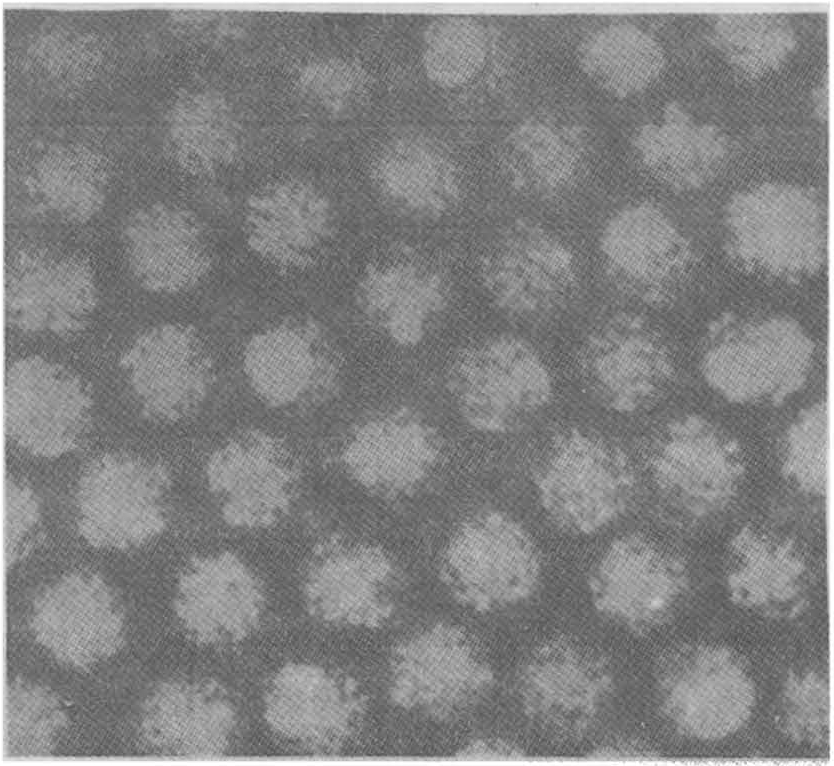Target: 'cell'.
<instances>
[{
	"label": "cell",
	"mask_w": 834,
	"mask_h": 766,
	"mask_svg": "<svg viewBox=\"0 0 834 766\" xmlns=\"http://www.w3.org/2000/svg\"><path fill=\"white\" fill-rule=\"evenodd\" d=\"M401 583L397 565L381 548L333 542L315 553L302 592L308 613L320 623L375 629L396 611Z\"/></svg>",
	"instance_id": "cell-16"
},
{
	"label": "cell",
	"mask_w": 834,
	"mask_h": 766,
	"mask_svg": "<svg viewBox=\"0 0 834 766\" xmlns=\"http://www.w3.org/2000/svg\"><path fill=\"white\" fill-rule=\"evenodd\" d=\"M367 697L350 675L325 665L290 662L271 679L264 717L283 738L319 754L337 752L360 731Z\"/></svg>",
	"instance_id": "cell-12"
},
{
	"label": "cell",
	"mask_w": 834,
	"mask_h": 766,
	"mask_svg": "<svg viewBox=\"0 0 834 766\" xmlns=\"http://www.w3.org/2000/svg\"><path fill=\"white\" fill-rule=\"evenodd\" d=\"M683 560L641 535L613 542L592 568L589 593L596 610L635 634L664 624L688 589Z\"/></svg>",
	"instance_id": "cell-13"
},
{
	"label": "cell",
	"mask_w": 834,
	"mask_h": 766,
	"mask_svg": "<svg viewBox=\"0 0 834 766\" xmlns=\"http://www.w3.org/2000/svg\"><path fill=\"white\" fill-rule=\"evenodd\" d=\"M578 362L593 395L620 413L654 404L675 373L662 337L645 320L630 314L615 315L594 328L580 348Z\"/></svg>",
	"instance_id": "cell-17"
},
{
	"label": "cell",
	"mask_w": 834,
	"mask_h": 766,
	"mask_svg": "<svg viewBox=\"0 0 834 766\" xmlns=\"http://www.w3.org/2000/svg\"><path fill=\"white\" fill-rule=\"evenodd\" d=\"M535 483L540 503L555 525L588 535L625 512L635 478L629 460L615 444L575 429L554 440Z\"/></svg>",
	"instance_id": "cell-8"
},
{
	"label": "cell",
	"mask_w": 834,
	"mask_h": 766,
	"mask_svg": "<svg viewBox=\"0 0 834 766\" xmlns=\"http://www.w3.org/2000/svg\"><path fill=\"white\" fill-rule=\"evenodd\" d=\"M164 136L171 155L200 172L229 165L243 145V127L232 102L208 87L186 90L174 99Z\"/></svg>",
	"instance_id": "cell-33"
},
{
	"label": "cell",
	"mask_w": 834,
	"mask_h": 766,
	"mask_svg": "<svg viewBox=\"0 0 834 766\" xmlns=\"http://www.w3.org/2000/svg\"><path fill=\"white\" fill-rule=\"evenodd\" d=\"M448 388L463 419L487 433L517 430L550 402V372L523 338L499 334L461 351L448 373Z\"/></svg>",
	"instance_id": "cell-4"
},
{
	"label": "cell",
	"mask_w": 834,
	"mask_h": 766,
	"mask_svg": "<svg viewBox=\"0 0 834 766\" xmlns=\"http://www.w3.org/2000/svg\"><path fill=\"white\" fill-rule=\"evenodd\" d=\"M35 639L57 660L89 669L115 654L124 641V616L114 593L97 574L76 571L46 586L30 615Z\"/></svg>",
	"instance_id": "cell-18"
},
{
	"label": "cell",
	"mask_w": 834,
	"mask_h": 766,
	"mask_svg": "<svg viewBox=\"0 0 834 766\" xmlns=\"http://www.w3.org/2000/svg\"><path fill=\"white\" fill-rule=\"evenodd\" d=\"M334 204L317 185L300 178L273 181L256 191L244 211L250 249L271 265L305 268L324 252L336 230Z\"/></svg>",
	"instance_id": "cell-22"
},
{
	"label": "cell",
	"mask_w": 834,
	"mask_h": 766,
	"mask_svg": "<svg viewBox=\"0 0 834 766\" xmlns=\"http://www.w3.org/2000/svg\"><path fill=\"white\" fill-rule=\"evenodd\" d=\"M370 180L393 213L412 221L448 215L462 196V179L450 155L432 138L402 132L377 151Z\"/></svg>",
	"instance_id": "cell-29"
},
{
	"label": "cell",
	"mask_w": 834,
	"mask_h": 766,
	"mask_svg": "<svg viewBox=\"0 0 834 766\" xmlns=\"http://www.w3.org/2000/svg\"><path fill=\"white\" fill-rule=\"evenodd\" d=\"M499 165L517 191L548 199L567 192L585 159L581 132L568 124L534 118L516 125L503 140Z\"/></svg>",
	"instance_id": "cell-32"
},
{
	"label": "cell",
	"mask_w": 834,
	"mask_h": 766,
	"mask_svg": "<svg viewBox=\"0 0 834 766\" xmlns=\"http://www.w3.org/2000/svg\"><path fill=\"white\" fill-rule=\"evenodd\" d=\"M577 57L587 77L617 97L642 92L665 66L664 51L655 38L628 23L592 32L579 46Z\"/></svg>",
	"instance_id": "cell-34"
},
{
	"label": "cell",
	"mask_w": 834,
	"mask_h": 766,
	"mask_svg": "<svg viewBox=\"0 0 834 766\" xmlns=\"http://www.w3.org/2000/svg\"><path fill=\"white\" fill-rule=\"evenodd\" d=\"M608 661L570 637L541 643L522 663L516 689L524 714L545 732L576 739L593 725L613 689Z\"/></svg>",
	"instance_id": "cell-11"
},
{
	"label": "cell",
	"mask_w": 834,
	"mask_h": 766,
	"mask_svg": "<svg viewBox=\"0 0 834 766\" xmlns=\"http://www.w3.org/2000/svg\"><path fill=\"white\" fill-rule=\"evenodd\" d=\"M663 119L638 130L633 139L637 158L660 183L678 190L699 188L722 169L729 154L722 131L695 122L677 103L665 107Z\"/></svg>",
	"instance_id": "cell-31"
},
{
	"label": "cell",
	"mask_w": 834,
	"mask_h": 766,
	"mask_svg": "<svg viewBox=\"0 0 834 766\" xmlns=\"http://www.w3.org/2000/svg\"><path fill=\"white\" fill-rule=\"evenodd\" d=\"M129 388L143 413L177 421L197 410L213 384V367L198 333L179 323L142 332L121 358Z\"/></svg>",
	"instance_id": "cell-19"
},
{
	"label": "cell",
	"mask_w": 834,
	"mask_h": 766,
	"mask_svg": "<svg viewBox=\"0 0 834 766\" xmlns=\"http://www.w3.org/2000/svg\"><path fill=\"white\" fill-rule=\"evenodd\" d=\"M170 487V473L161 463L123 452L99 455L77 482L78 530L97 548L138 547L165 528Z\"/></svg>",
	"instance_id": "cell-9"
},
{
	"label": "cell",
	"mask_w": 834,
	"mask_h": 766,
	"mask_svg": "<svg viewBox=\"0 0 834 766\" xmlns=\"http://www.w3.org/2000/svg\"><path fill=\"white\" fill-rule=\"evenodd\" d=\"M526 756L523 749L498 738H478L468 742L457 753L458 758H521Z\"/></svg>",
	"instance_id": "cell-43"
},
{
	"label": "cell",
	"mask_w": 834,
	"mask_h": 766,
	"mask_svg": "<svg viewBox=\"0 0 834 766\" xmlns=\"http://www.w3.org/2000/svg\"><path fill=\"white\" fill-rule=\"evenodd\" d=\"M712 39L731 67L748 79L779 69L796 47L790 22L772 13L722 14L713 25Z\"/></svg>",
	"instance_id": "cell-35"
},
{
	"label": "cell",
	"mask_w": 834,
	"mask_h": 766,
	"mask_svg": "<svg viewBox=\"0 0 834 766\" xmlns=\"http://www.w3.org/2000/svg\"><path fill=\"white\" fill-rule=\"evenodd\" d=\"M243 369L259 398L273 407L322 401L339 381L329 339L310 320L285 321L255 334L245 346Z\"/></svg>",
	"instance_id": "cell-25"
},
{
	"label": "cell",
	"mask_w": 834,
	"mask_h": 766,
	"mask_svg": "<svg viewBox=\"0 0 834 766\" xmlns=\"http://www.w3.org/2000/svg\"><path fill=\"white\" fill-rule=\"evenodd\" d=\"M122 244L133 277L151 292L187 291L211 267L198 220L174 204H149L130 214L123 225Z\"/></svg>",
	"instance_id": "cell-28"
},
{
	"label": "cell",
	"mask_w": 834,
	"mask_h": 766,
	"mask_svg": "<svg viewBox=\"0 0 834 766\" xmlns=\"http://www.w3.org/2000/svg\"><path fill=\"white\" fill-rule=\"evenodd\" d=\"M210 491L224 521L236 528H263L288 510L295 472L283 449L261 432H249L216 450L206 464Z\"/></svg>",
	"instance_id": "cell-26"
},
{
	"label": "cell",
	"mask_w": 834,
	"mask_h": 766,
	"mask_svg": "<svg viewBox=\"0 0 834 766\" xmlns=\"http://www.w3.org/2000/svg\"><path fill=\"white\" fill-rule=\"evenodd\" d=\"M815 103L817 105V110L820 112L822 117L826 118L825 113L827 112V103H828V90L827 85L823 84L821 88L817 91L815 95Z\"/></svg>",
	"instance_id": "cell-45"
},
{
	"label": "cell",
	"mask_w": 834,
	"mask_h": 766,
	"mask_svg": "<svg viewBox=\"0 0 834 766\" xmlns=\"http://www.w3.org/2000/svg\"><path fill=\"white\" fill-rule=\"evenodd\" d=\"M440 457L438 436L417 411L398 406L369 418L351 435L342 458L347 472L382 499L418 491Z\"/></svg>",
	"instance_id": "cell-24"
},
{
	"label": "cell",
	"mask_w": 834,
	"mask_h": 766,
	"mask_svg": "<svg viewBox=\"0 0 834 766\" xmlns=\"http://www.w3.org/2000/svg\"><path fill=\"white\" fill-rule=\"evenodd\" d=\"M725 582L734 604L771 619H795L810 604V572L800 552L752 527L729 543Z\"/></svg>",
	"instance_id": "cell-30"
},
{
	"label": "cell",
	"mask_w": 834,
	"mask_h": 766,
	"mask_svg": "<svg viewBox=\"0 0 834 766\" xmlns=\"http://www.w3.org/2000/svg\"><path fill=\"white\" fill-rule=\"evenodd\" d=\"M650 470L658 501L671 520L694 524L731 504L745 477L743 452L720 427L698 415L671 422L659 436Z\"/></svg>",
	"instance_id": "cell-7"
},
{
	"label": "cell",
	"mask_w": 834,
	"mask_h": 766,
	"mask_svg": "<svg viewBox=\"0 0 834 766\" xmlns=\"http://www.w3.org/2000/svg\"><path fill=\"white\" fill-rule=\"evenodd\" d=\"M592 758H643L657 757L658 754L644 745L632 742L606 743L598 746L588 755Z\"/></svg>",
	"instance_id": "cell-44"
},
{
	"label": "cell",
	"mask_w": 834,
	"mask_h": 766,
	"mask_svg": "<svg viewBox=\"0 0 834 766\" xmlns=\"http://www.w3.org/2000/svg\"><path fill=\"white\" fill-rule=\"evenodd\" d=\"M660 710L680 734L702 741L726 738L750 720L756 687L732 649L694 642L674 647L655 668Z\"/></svg>",
	"instance_id": "cell-2"
},
{
	"label": "cell",
	"mask_w": 834,
	"mask_h": 766,
	"mask_svg": "<svg viewBox=\"0 0 834 766\" xmlns=\"http://www.w3.org/2000/svg\"><path fill=\"white\" fill-rule=\"evenodd\" d=\"M97 303L94 271L81 257L23 250L6 271V317L23 332L76 334L87 326Z\"/></svg>",
	"instance_id": "cell-20"
},
{
	"label": "cell",
	"mask_w": 834,
	"mask_h": 766,
	"mask_svg": "<svg viewBox=\"0 0 834 766\" xmlns=\"http://www.w3.org/2000/svg\"><path fill=\"white\" fill-rule=\"evenodd\" d=\"M3 406L7 434L29 453L52 458L74 450L84 440L93 400L78 374L30 356L7 369Z\"/></svg>",
	"instance_id": "cell-14"
},
{
	"label": "cell",
	"mask_w": 834,
	"mask_h": 766,
	"mask_svg": "<svg viewBox=\"0 0 834 766\" xmlns=\"http://www.w3.org/2000/svg\"><path fill=\"white\" fill-rule=\"evenodd\" d=\"M777 723L791 741L823 746L830 738V685L817 669L790 671L781 686Z\"/></svg>",
	"instance_id": "cell-41"
},
{
	"label": "cell",
	"mask_w": 834,
	"mask_h": 766,
	"mask_svg": "<svg viewBox=\"0 0 834 766\" xmlns=\"http://www.w3.org/2000/svg\"><path fill=\"white\" fill-rule=\"evenodd\" d=\"M599 251L612 283L652 306L674 301L696 264L686 238L648 202L625 207L613 215L601 232Z\"/></svg>",
	"instance_id": "cell-15"
},
{
	"label": "cell",
	"mask_w": 834,
	"mask_h": 766,
	"mask_svg": "<svg viewBox=\"0 0 834 766\" xmlns=\"http://www.w3.org/2000/svg\"><path fill=\"white\" fill-rule=\"evenodd\" d=\"M813 354V342L793 319L725 320L712 333L701 367L707 383L730 402L778 404L804 385Z\"/></svg>",
	"instance_id": "cell-3"
},
{
	"label": "cell",
	"mask_w": 834,
	"mask_h": 766,
	"mask_svg": "<svg viewBox=\"0 0 834 766\" xmlns=\"http://www.w3.org/2000/svg\"><path fill=\"white\" fill-rule=\"evenodd\" d=\"M440 576L460 605L488 613L529 599L540 583L541 560L517 521L487 510L457 528L443 552Z\"/></svg>",
	"instance_id": "cell-6"
},
{
	"label": "cell",
	"mask_w": 834,
	"mask_h": 766,
	"mask_svg": "<svg viewBox=\"0 0 834 766\" xmlns=\"http://www.w3.org/2000/svg\"><path fill=\"white\" fill-rule=\"evenodd\" d=\"M36 185L45 205L73 223H84L96 216L106 198L101 172L70 153L49 157L38 168Z\"/></svg>",
	"instance_id": "cell-38"
},
{
	"label": "cell",
	"mask_w": 834,
	"mask_h": 766,
	"mask_svg": "<svg viewBox=\"0 0 834 766\" xmlns=\"http://www.w3.org/2000/svg\"><path fill=\"white\" fill-rule=\"evenodd\" d=\"M4 711V753L10 757L49 755L68 724L55 693L21 679L8 685Z\"/></svg>",
	"instance_id": "cell-37"
},
{
	"label": "cell",
	"mask_w": 834,
	"mask_h": 766,
	"mask_svg": "<svg viewBox=\"0 0 834 766\" xmlns=\"http://www.w3.org/2000/svg\"><path fill=\"white\" fill-rule=\"evenodd\" d=\"M42 525L38 496L25 482L7 476L4 498V556L6 567L22 558L36 543Z\"/></svg>",
	"instance_id": "cell-42"
},
{
	"label": "cell",
	"mask_w": 834,
	"mask_h": 766,
	"mask_svg": "<svg viewBox=\"0 0 834 766\" xmlns=\"http://www.w3.org/2000/svg\"><path fill=\"white\" fill-rule=\"evenodd\" d=\"M370 87L368 73L360 64L336 56L312 59L296 75L303 101L331 119L357 114L367 102Z\"/></svg>",
	"instance_id": "cell-39"
},
{
	"label": "cell",
	"mask_w": 834,
	"mask_h": 766,
	"mask_svg": "<svg viewBox=\"0 0 834 766\" xmlns=\"http://www.w3.org/2000/svg\"><path fill=\"white\" fill-rule=\"evenodd\" d=\"M237 710L227 691L208 679H172L146 698L140 733L167 754L219 757L229 748L237 728Z\"/></svg>",
	"instance_id": "cell-27"
},
{
	"label": "cell",
	"mask_w": 834,
	"mask_h": 766,
	"mask_svg": "<svg viewBox=\"0 0 834 766\" xmlns=\"http://www.w3.org/2000/svg\"><path fill=\"white\" fill-rule=\"evenodd\" d=\"M488 54L487 29L475 18L440 16L424 31L423 70L439 87L455 88L470 82L485 66Z\"/></svg>",
	"instance_id": "cell-36"
},
{
	"label": "cell",
	"mask_w": 834,
	"mask_h": 766,
	"mask_svg": "<svg viewBox=\"0 0 834 766\" xmlns=\"http://www.w3.org/2000/svg\"><path fill=\"white\" fill-rule=\"evenodd\" d=\"M355 303L377 333L410 348L438 329L449 310L451 287L433 263L415 255H393L365 269Z\"/></svg>",
	"instance_id": "cell-21"
},
{
	"label": "cell",
	"mask_w": 834,
	"mask_h": 766,
	"mask_svg": "<svg viewBox=\"0 0 834 766\" xmlns=\"http://www.w3.org/2000/svg\"><path fill=\"white\" fill-rule=\"evenodd\" d=\"M174 609L194 640L206 645L235 644L257 629L265 595L249 567L226 551L188 563L178 578Z\"/></svg>",
	"instance_id": "cell-23"
},
{
	"label": "cell",
	"mask_w": 834,
	"mask_h": 766,
	"mask_svg": "<svg viewBox=\"0 0 834 766\" xmlns=\"http://www.w3.org/2000/svg\"><path fill=\"white\" fill-rule=\"evenodd\" d=\"M726 223L729 255L753 273L796 282L824 264V213L800 187L766 183L738 193L729 202Z\"/></svg>",
	"instance_id": "cell-1"
},
{
	"label": "cell",
	"mask_w": 834,
	"mask_h": 766,
	"mask_svg": "<svg viewBox=\"0 0 834 766\" xmlns=\"http://www.w3.org/2000/svg\"><path fill=\"white\" fill-rule=\"evenodd\" d=\"M494 670L464 630L437 623L393 649L387 675L391 702L446 722L473 710L491 691Z\"/></svg>",
	"instance_id": "cell-5"
},
{
	"label": "cell",
	"mask_w": 834,
	"mask_h": 766,
	"mask_svg": "<svg viewBox=\"0 0 834 766\" xmlns=\"http://www.w3.org/2000/svg\"><path fill=\"white\" fill-rule=\"evenodd\" d=\"M829 416L824 402L803 409L786 430L781 470L805 494L824 496L828 482Z\"/></svg>",
	"instance_id": "cell-40"
},
{
	"label": "cell",
	"mask_w": 834,
	"mask_h": 766,
	"mask_svg": "<svg viewBox=\"0 0 834 766\" xmlns=\"http://www.w3.org/2000/svg\"><path fill=\"white\" fill-rule=\"evenodd\" d=\"M479 276L498 312L520 323L557 316L578 286L571 249L551 231L526 219L507 226L486 248Z\"/></svg>",
	"instance_id": "cell-10"
}]
</instances>
